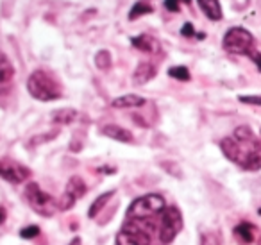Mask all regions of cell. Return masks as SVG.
<instances>
[{"instance_id": "obj_21", "label": "cell", "mask_w": 261, "mask_h": 245, "mask_svg": "<svg viewBox=\"0 0 261 245\" xmlns=\"http://www.w3.org/2000/svg\"><path fill=\"white\" fill-rule=\"evenodd\" d=\"M56 136H58V131H50V133H47V134H38V136L31 138L29 145L31 147H36V145H40V143H47V141L54 140Z\"/></svg>"}, {"instance_id": "obj_32", "label": "cell", "mask_w": 261, "mask_h": 245, "mask_svg": "<svg viewBox=\"0 0 261 245\" xmlns=\"http://www.w3.org/2000/svg\"><path fill=\"white\" fill-rule=\"evenodd\" d=\"M185 2H190V0H185Z\"/></svg>"}, {"instance_id": "obj_11", "label": "cell", "mask_w": 261, "mask_h": 245, "mask_svg": "<svg viewBox=\"0 0 261 245\" xmlns=\"http://www.w3.org/2000/svg\"><path fill=\"white\" fill-rule=\"evenodd\" d=\"M133 45H135L138 51L147 52V54H156L160 52V41L154 36H149V34H140V36L133 38Z\"/></svg>"}, {"instance_id": "obj_19", "label": "cell", "mask_w": 261, "mask_h": 245, "mask_svg": "<svg viewBox=\"0 0 261 245\" xmlns=\"http://www.w3.org/2000/svg\"><path fill=\"white\" fill-rule=\"evenodd\" d=\"M95 65L100 70H108L111 66V54L108 51H100L97 56H95Z\"/></svg>"}, {"instance_id": "obj_5", "label": "cell", "mask_w": 261, "mask_h": 245, "mask_svg": "<svg viewBox=\"0 0 261 245\" xmlns=\"http://www.w3.org/2000/svg\"><path fill=\"white\" fill-rule=\"evenodd\" d=\"M222 47L231 54L249 56V52L254 48V36L243 27H232L225 33Z\"/></svg>"}, {"instance_id": "obj_7", "label": "cell", "mask_w": 261, "mask_h": 245, "mask_svg": "<svg viewBox=\"0 0 261 245\" xmlns=\"http://www.w3.org/2000/svg\"><path fill=\"white\" fill-rule=\"evenodd\" d=\"M88 191L86 188V183H84V179L81 176H72L68 179V183H66V188H65V193H63L61 201L58 202L59 209L61 211H66V209H70L73 204H75V201H79L81 197H84Z\"/></svg>"}, {"instance_id": "obj_23", "label": "cell", "mask_w": 261, "mask_h": 245, "mask_svg": "<svg viewBox=\"0 0 261 245\" xmlns=\"http://www.w3.org/2000/svg\"><path fill=\"white\" fill-rule=\"evenodd\" d=\"M200 245H220V238L217 233H202L200 234Z\"/></svg>"}, {"instance_id": "obj_12", "label": "cell", "mask_w": 261, "mask_h": 245, "mask_svg": "<svg viewBox=\"0 0 261 245\" xmlns=\"http://www.w3.org/2000/svg\"><path fill=\"white\" fill-rule=\"evenodd\" d=\"M102 134L111 138V140L122 141V143H130V141H133V134L127 129H123V127L116 126V124H108V126H104L102 127Z\"/></svg>"}, {"instance_id": "obj_20", "label": "cell", "mask_w": 261, "mask_h": 245, "mask_svg": "<svg viewBox=\"0 0 261 245\" xmlns=\"http://www.w3.org/2000/svg\"><path fill=\"white\" fill-rule=\"evenodd\" d=\"M168 76L177 81H190V70L186 66H172L168 70Z\"/></svg>"}, {"instance_id": "obj_8", "label": "cell", "mask_w": 261, "mask_h": 245, "mask_svg": "<svg viewBox=\"0 0 261 245\" xmlns=\"http://www.w3.org/2000/svg\"><path fill=\"white\" fill-rule=\"evenodd\" d=\"M27 176H29V168L18 165V163H8V161L0 163V177L9 181V183L18 184L22 181H25Z\"/></svg>"}, {"instance_id": "obj_22", "label": "cell", "mask_w": 261, "mask_h": 245, "mask_svg": "<svg viewBox=\"0 0 261 245\" xmlns=\"http://www.w3.org/2000/svg\"><path fill=\"white\" fill-rule=\"evenodd\" d=\"M116 245H140V243L136 241V238L133 234L125 233V231H120L116 234Z\"/></svg>"}, {"instance_id": "obj_14", "label": "cell", "mask_w": 261, "mask_h": 245, "mask_svg": "<svg viewBox=\"0 0 261 245\" xmlns=\"http://www.w3.org/2000/svg\"><path fill=\"white\" fill-rule=\"evenodd\" d=\"M197 2H199L202 13L210 20L217 22V20L222 18V6H220V2H218V0H197Z\"/></svg>"}, {"instance_id": "obj_28", "label": "cell", "mask_w": 261, "mask_h": 245, "mask_svg": "<svg viewBox=\"0 0 261 245\" xmlns=\"http://www.w3.org/2000/svg\"><path fill=\"white\" fill-rule=\"evenodd\" d=\"M249 58L252 59L254 63H256L257 70L261 72V52H257V51H254V48H252V51L249 52Z\"/></svg>"}, {"instance_id": "obj_1", "label": "cell", "mask_w": 261, "mask_h": 245, "mask_svg": "<svg viewBox=\"0 0 261 245\" xmlns=\"http://www.w3.org/2000/svg\"><path fill=\"white\" fill-rule=\"evenodd\" d=\"M220 149L225 158L240 165L243 170L254 172L261 168V141L254 136L250 127H236L232 136H227L220 141Z\"/></svg>"}, {"instance_id": "obj_31", "label": "cell", "mask_w": 261, "mask_h": 245, "mask_svg": "<svg viewBox=\"0 0 261 245\" xmlns=\"http://www.w3.org/2000/svg\"><path fill=\"white\" fill-rule=\"evenodd\" d=\"M257 245H261V238H259V241H257Z\"/></svg>"}, {"instance_id": "obj_25", "label": "cell", "mask_w": 261, "mask_h": 245, "mask_svg": "<svg viewBox=\"0 0 261 245\" xmlns=\"http://www.w3.org/2000/svg\"><path fill=\"white\" fill-rule=\"evenodd\" d=\"M240 102H243V104L261 106V95H240Z\"/></svg>"}, {"instance_id": "obj_4", "label": "cell", "mask_w": 261, "mask_h": 245, "mask_svg": "<svg viewBox=\"0 0 261 245\" xmlns=\"http://www.w3.org/2000/svg\"><path fill=\"white\" fill-rule=\"evenodd\" d=\"M182 229V215L175 206L165 208L160 218V229H158V236L163 245H168L175 240L179 231Z\"/></svg>"}, {"instance_id": "obj_33", "label": "cell", "mask_w": 261, "mask_h": 245, "mask_svg": "<svg viewBox=\"0 0 261 245\" xmlns=\"http://www.w3.org/2000/svg\"><path fill=\"white\" fill-rule=\"evenodd\" d=\"M0 163H2V161H0Z\"/></svg>"}, {"instance_id": "obj_15", "label": "cell", "mask_w": 261, "mask_h": 245, "mask_svg": "<svg viewBox=\"0 0 261 245\" xmlns=\"http://www.w3.org/2000/svg\"><path fill=\"white\" fill-rule=\"evenodd\" d=\"M254 233H256V227L249 222H242L234 227V236L242 243H250L254 240Z\"/></svg>"}, {"instance_id": "obj_17", "label": "cell", "mask_w": 261, "mask_h": 245, "mask_svg": "<svg viewBox=\"0 0 261 245\" xmlns=\"http://www.w3.org/2000/svg\"><path fill=\"white\" fill-rule=\"evenodd\" d=\"M113 195H115V190H109V191H106V193L98 195V197L93 201V204L90 206V211H88V216H90V218L97 216V215H98V211H102V209H104V206L109 202V199H113Z\"/></svg>"}, {"instance_id": "obj_2", "label": "cell", "mask_w": 261, "mask_h": 245, "mask_svg": "<svg viewBox=\"0 0 261 245\" xmlns=\"http://www.w3.org/2000/svg\"><path fill=\"white\" fill-rule=\"evenodd\" d=\"M27 90L36 101L41 102L58 101L61 97V86L45 70H36V72L31 74V77L27 79Z\"/></svg>"}, {"instance_id": "obj_26", "label": "cell", "mask_w": 261, "mask_h": 245, "mask_svg": "<svg viewBox=\"0 0 261 245\" xmlns=\"http://www.w3.org/2000/svg\"><path fill=\"white\" fill-rule=\"evenodd\" d=\"M181 34H182V36H186V38L195 36V31H193V26H192V23L186 22L185 26H182V29H181Z\"/></svg>"}, {"instance_id": "obj_27", "label": "cell", "mask_w": 261, "mask_h": 245, "mask_svg": "<svg viewBox=\"0 0 261 245\" xmlns=\"http://www.w3.org/2000/svg\"><path fill=\"white\" fill-rule=\"evenodd\" d=\"M179 2H181V0H165V8L172 13H177L179 11Z\"/></svg>"}, {"instance_id": "obj_3", "label": "cell", "mask_w": 261, "mask_h": 245, "mask_svg": "<svg viewBox=\"0 0 261 245\" xmlns=\"http://www.w3.org/2000/svg\"><path fill=\"white\" fill-rule=\"evenodd\" d=\"M167 208V202L161 195L158 193H147L143 197H138L133 201V204L127 209L125 218H140V220H149L154 216L161 215Z\"/></svg>"}, {"instance_id": "obj_9", "label": "cell", "mask_w": 261, "mask_h": 245, "mask_svg": "<svg viewBox=\"0 0 261 245\" xmlns=\"http://www.w3.org/2000/svg\"><path fill=\"white\" fill-rule=\"evenodd\" d=\"M13 79H15V66L8 56L0 52V93L9 91V88L13 86Z\"/></svg>"}, {"instance_id": "obj_24", "label": "cell", "mask_w": 261, "mask_h": 245, "mask_svg": "<svg viewBox=\"0 0 261 245\" xmlns=\"http://www.w3.org/2000/svg\"><path fill=\"white\" fill-rule=\"evenodd\" d=\"M38 234H40V227H38V226L23 227V229L20 231V236H22L23 240H33V238H36Z\"/></svg>"}, {"instance_id": "obj_18", "label": "cell", "mask_w": 261, "mask_h": 245, "mask_svg": "<svg viewBox=\"0 0 261 245\" xmlns=\"http://www.w3.org/2000/svg\"><path fill=\"white\" fill-rule=\"evenodd\" d=\"M154 11V8L149 4V2H136L135 6H133V9L129 11V20H136L140 18V16H145V15H150V13Z\"/></svg>"}, {"instance_id": "obj_13", "label": "cell", "mask_w": 261, "mask_h": 245, "mask_svg": "<svg viewBox=\"0 0 261 245\" xmlns=\"http://www.w3.org/2000/svg\"><path fill=\"white\" fill-rule=\"evenodd\" d=\"M145 104V99L140 97V95L129 93V95H122V97H116L111 102L113 108L116 109H130V108H142Z\"/></svg>"}, {"instance_id": "obj_10", "label": "cell", "mask_w": 261, "mask_h": 245, "mask_svg": "<svg viewBox=\"0 0 261 245\" xmlns=\"http://www.w3.org/2000/svg\"><path fill=\"white\" fill-rule=\"evenodd\" d=\"M158 74V68L152 65V63L149 61H143L140 63L138 66H136L135 74H133V83L136 84V86H142V84H147L150 79H154Z\"/></svg>"}, {"instance_id": "obj_30", "label": "cell", "mask_w": 261, "mask_h": 245, "mask_svg": "<svg viewBox=\"0 0 261 245\" xmlns=\"http://www.w3.org/2000/svg\"><path fill=\"white\" fill-rule=\"evenodd\" d=\"M68 245H81V238H73V240L70 241Z\"/></svg>"}, {"instance_id": "obj_16", "label": "cell", "mask_w": 261, "mask_h": 245, "mask_svg": "<svg viewBox=\"0 0 261 245\" xmlns=\"http://www.w3.org/2000/svg\"><path fill=\"white\" fill-rule=\"evenodd\" d=\"M75 118H77V111L72 108H63V109H58V111L52 113V122L61 124V126L72 124Z\"/></svg>"}, {"instance_id": "obj_6", "label": "cell", "mask_w": 261, "mask_h": 245, "mask_svg": "<svg viewBox=\"0 0 261 245\" xmlns=\"http://www.w3.org/2000/svg\"><path fill=\"white\" fill-rule=\"evenodd\" d=\"M25 197L27 202L31 204V208L38 213V215L43 216H52L56 213V209H59V206L56 204V201L43 191L36 183H29L25 188Z\"/></svg>"}, {"instance_id": "obj_29", "label": "cell", "mask_w": 261, "mask_h": 245, "mask_svg": "<svg viewBox=\"0 0 261 245\" xmlns=\"http://www.w3.org/2000/svg\"><path fill=\"white\" fill-rule=\"evenodd\" d=\"M6 216H8V213H6V209L0 206V224H4L6 222Z\"/></svg>"}]
</instances>
